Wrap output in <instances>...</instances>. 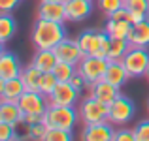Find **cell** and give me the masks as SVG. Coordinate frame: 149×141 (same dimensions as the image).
Listing matches in <instances>:
<instances>
[{"instance_id":"6da1fadb","label":"cell","mask_w":149,"mask_h":141,"mask_svg":"<svg viewBox=\"0 0 149 141\" xmlns=\"http://www.w3.org/2000/svg\"><path fill=\"white\" fill-rule=\"evenodd\" d=\"M30 38H32V44L36 49H55L66 38L64 23L47 21V19L38 17L32 26Z\"/></svg>"},{"instance_id":"7a4b0ae2","label":"cell","mask_w":149,"mask_h":141,"mask_svg":"<svg viewBox=\"0 0 149 141\" xmlns=\"http://www.w3.org/2000/svg\"><path fill=\"white\" fill-rule=\"evenodd\" d=\"M79 47L83 49L85 55H96V57H106L109 55V44L111 38L106 30H95L87 28L83 32H79V36L76 38Z\"/></svg>"},{"instance_id":"3957f363","label":"cell","mask_w":149,"mask_h":141,"mask_svg":"<svg viewBox=\"0 0 149 141\" xmlns=\"http://www.w3.org/2000/svg\"><path fill=\"white\" fill-rule=\"evenodd\" d=\"M77 120H79V111H76L74 105H47L44 113V122L55 128L74 130Z\"/></svg>"},{"instance_id":"277c9868","label":"cell","mask_w":149,"mask_h":141,"mask_svg":"<svg viewBox=\"0 0 149 141\" xmlns=\"http://www.w3.org/2000/svg\"><path fill=\"white\" fill-rule=\"evenodd\" d=\"M123 66L127 68L130 79L146 77L149 68V47H130L123 58Z\"/></svg>"},{"instance_id":"5b68a950","label":"cell","mask_w":149,"mask_h":141,"mask_svg":"<svg viewBox=\"0 0 149 141\" xmlns=\"http://www.w3.org/2000/svg\"><path fill=\"white\" fill-rule=\"evenodd\" d=\"M136 115V105L130 98L119 96L108 105V120L113 124V126H127Z\"/></svg>"},{"instance_id":"8992f818","label":"cell","mask_w":149,"mask_h":141,"mask_svg":"<svg viewBox=\"0 0 149 141\" xmlns=\"http://www.w3.org/2000/svg\"><path fill=\"white\" fill-rule=\"evenodd\" d=\"M77 111H79V120L83 124H95L108 120V104L100 102L95 96L83 98Z\"/></svg>"},{"instance_id":"52a82bcc","label":"cell","mask_w":149,"mask_h":141,"mask_svg":"<svg viewBox=\"0 0 149 141\" xmlns=\"http://www.w3.org/2000/svg\"><path fill=\"white\" fill-rule=\"evenodd\" d=\"M109 64V58L106 57H96V55H85L81 58V62L77 64V70L83 73V77L89 81V83L95 85L96 81L104 79L106 68Z\"/></svg>"},{"instance_id":"ba28073f","label":"cell","mask_w":149,"mask_h":141,"mask_svg":"<svg viewBox=\"0 0 149 141\" xmlns=\"http://www.w3.org/2000/svg\"><path fill=\"white\" fill-rule=\"evenodd\" d=\"M77 100H79V92L72 87L70 81H58L55 91L47 96L49 105H74L76 107Z\"/></svg>"},{"instance_id":"9c48e42d","label":"cell","mask_w":149,"mask_h":141,"mask_svg":"<svg viewBox=\"0 0 149 141\" xmlns=\"http://www.w3.org/2000/svg\"><path fill=\"white\" fill-rule=\"evenodd\" d=\"M53 51L58 60L68 62V64H74V66H77L81 62V58L85 57V53L79 47V44H77V40H72V38H64Z\"/></svg>"},{"instance_id":"30bf717a","label":"cell","mask_w":149,"mask_h":141,"mask_svg":"<svg viewBox=\"0 0 149 141\" xmlns=\"http://www.w3.org/2000/svg\"><path fill=\"white\" fill-rule=\"evenodd\" d=\"M17 104L23 109V113H38V115H44L49 102L40 91H25Z\"/></svg>"},{"instance_id":"8fae6325","label":"cell","mask_w":149,"mask_h":141,"mask_svg":"<svg viewBox=\"0 0 149 141\" xmlns=\"http://www.w3.org/2000/svg\"><path fill=\"white\" fill-rule=\"evenodd\" d=\"M115 128L109 120L104 122H95V124H85L83 132H81V139L85 141H109L113 139Z\"/></svg>"},{"instance_id":"7c38bea8","label":"cell","mask_w":149,"mask_h":141,"mask_svg":"<svg viewBox=\"0 0 149 141\" xmlns=\"http://www.w3.org/2000/svg\"><path fill=\"white\" fill-rule=\"evenodd\" d=\"M66 21H85L93 13V0H64Z\"/></svg>"},{"instance_id":"4fadbf2b","label":"cell","mask_w":149,"mask_h":141,"mask_svg":"<svg viewBox=\"0 0 149 141\" xmlns=\"http://www.w3.org/2000/svg\"><path fill=\"white\" fill-rule=\"evenodd\" d=\"M21 72L23 66L19 62V58L11 51H2V55H0V81L21 77Z\"/></svg>"},{"instance_id":"5bb4252c","label":"cell","mask_w":149,"mask_h":141,"mask_svg":"<svg viewBox=\"0 0 149 141\" xmlns=\"http://www.w3.org/2000/svg\"><path fill=\"white\" fill-rule=\"evenodd\" d=\"M25 83L21 81V77H13V79L0 81V100L6 102H19V98L25 92Z\"/></svg>"},{"instance_id":"9a60e30c","label":"cell","mask_w":149,"mask_h":141,"mask_svg":"<svg viewBox=\"0 0 149 141\" xmlns=\"http://www.w3.org/2000/svg\"><path fill=\"white\" fill-rule=\"evenodd\" d=\"M38 17L47 19V21H66V8L64 2H40L38 6Z\"/></svg>"},{"instance_id":"2e32d148","label":"cell","mask_w":149,"mask_h":141,"mask_svg":"<svg viewBox=\"0 0 149 141\" xmlns=\"http://www.w3.org/2000/svg\"><path fill=\"white\" fill-rule=\"evenodd\" d=\"M23 109L19 107L17 102H6V100H0V122H8V124H13V126H19L23 124Z\"/></svg>"},{"instance_id":"e0dca14e","label":"cell","mask_w":149,"mask_h":141,"mask_svg":"<svg viewBox=\"0 0 149 141\" xmlns=\"http://www.w3.org/2000/svg\"><path fill=\"white\" fill-rule=\"evenodd\" d=\"M119 94H121V92H119V87L111 85L109 81H106V79L96 81V83L91 87V96L98 98L100 102H104V104H108V105L111 104V102L115 100Z\"/></svg>"},{"instance_id":"ac0fdd59","label":"cell","mask_w":149,"mask_h":141,"mask_svg":"<svg viewBox=\"0 0 149 141\" xmlns=\"http://www.w3.org/2000/svg\"><path fill=\"white\" fill-rule=\"evenodd\" d=\"M104 79L121 88L128 79H130V75H128L127 68L123 66L121 60H109L108 68H106V73H104Z\"/></svg>"},{"instance_id":"d6986e66","label":"cell","mask_w":149,"mask_h":141,"mask_svg":"<svg viewBox=\"0 0 149 141\" xmlns=\"http://www.w3.org/2000/svg\"><path fill=\"white\" fill-rule=\"evenodd\" d=\"M130 47H149V21H140L134 23L128 34Z\"/></svg>"},{"instance_id":"ffe728a7","label":"cell","mask_w":149,"mask_h":141,"mask_svg":"<svg viewBox=\"0 0 149 141\" xmlns=\"http://www.w3.org/2000/svg\"><path fill=\"white\" fill-rule=\"evenodd\" d=\"M58 58L53 49H36V55L32 57V64L42 72H53Z\"/></svg>"},{"instance_id":"44dd1931","label":"cell","mask_w":149,"mask_h":141,"mask_svg":"<svg viewBox=\"0 0 149 141\" xmlns=\"http://www.w3.org/2000/svg\"><path fill=\"white\" fill-rule=\"evenodd\" d=\"M125 8L130 11V23H140L147 19L149 0H125Z\"/></svg>"},{"instance_id":"7402d4cb","label":"cell","mask_w":149,"mask_h":141,"mask_svg":"<svg viewBox=\"0 0 149 141\" xmlns=\"http://www.w3.org/2000/svg\"><path fill=\"white\" fill-rule=\"evenodd\" d=\"M130 28H132V23L130 21H119V19L108 17L104 30L109 34V38H128Z\"/></svg>"},{"instance_id":"603a6c76","label":"cell","mask_w":149,"mask_h":141,"mask_svg":"<svg viewBox=\"0 0 149 141\" xmlns=\"http://www.w3.org/2000/svg\"><path fill=\"white\" fill-rule=\"evenodd\" d=\"M15 32H17V21L8 11H2V15H0V41L8 44L15 36Z\"/></svg>"},{"instance_id":"cb8c5ba5","label":"cell","mask_w":149,"mask_h":141,"mask_svg":"<svg viewBox=\"0 0 149 141\" xmlns=\"http://www.w3.org/2000/svg\"><path fill=\"white\" fill-rule=\"evenodd\" d=\"M42 73H44V72H42V70H38L32 62H30L26 68H23L21 81L25 83V88H26V91H38V85H40Z\"/></svg>"},{"instance_id":"d4e9b609","label":"cell","mask_w":149,"mask_h":141,"mask_svg":"<svg viewBox=\"0 0 149 141\" xmlns=\"http://www.w3.org/2000/svg\"><path fill=\"white\" fill-rule=\"evenodd\" d=\"M130 49V41L128 38H111V44H109V60H121V58L127 55V51Z\"/></svg>"},{"instance_id":"484cf974","label":"cell","mask_w":149,"mask_h":141,"mask_svg":"<svg viewBox=\"0 0 149 141\" xmlns=\"http://www.w3.org/2000/svg\"><path fill=\"white\" fill-rule=\"evenodd\" d=\"M76 72H77V66L68 64V62H62V60H58L57 66L53 68V73H55V77H57L58 81H70Z\"/></svg>"},{"instance_id":"4316f807","label":"cell","mask_w":149,"mask_h":141,"mask_svg":"<svg viewBox=\"0 0 149 141\" xmlns=\"http://www.w3.org/2000/svg\"><path fill=\"white\" fill-rule=\"evenodd\" d=\"M57 85H58V79L55 77V73L53 72H44L42 73V79H40V85H38V91L47 98L49 94L55 91Z\"/></svg>"},{"instance_id":"83f0119b","label":"cell","mask_w":149,"mask_h":141,"mask_svg":"<svg viewBox=\"0 0 149 141\" xmlns=\"http://www.w3.org/2000/svg\"><path fill=\"white\" fill-rule=\"evenodd\" d=\"M45 134H47V124L45 122H36V124H29V126H26V134L23 135V138L42 141V139H45Z\"/></svg>"},{"instance_id":"f1b7e54d","label":"cell","mask_w":149,"mask_h":141,"mask_svg":"<svg viewBox=\"0 0 149 141\" xmlns=\"http://www.w3.org/2000/svg\"><path fill=\"white\" fill-rule=\"evenodd\" d=\"M74 134L72 130H64V128H55L47 126V134H45V141H72Z\"/></svg>"},{"instance_id":"f546056e","label":"cell","mask_w":149,"mask_h":141,"mask_svg":"<svg viewBox=\"0 0 149 141\" xmlns=\"http://www.w3.org/2000/svg\"><path fill=\"white\" fill-rule=\"evenodd\" d=\"M123 6H125V0H98V8L102 10V13L106 17H109L113 11H117Z\"/></svg>"},{"instance_id":"4dcf8cb0","label":"cell","mask_w":149,"mask_h":141,"mask_svg":"<svg viewBox=\"0 0 149 141\" xmlns=\"http://www.w3.org/2000/svg\"><path fill=\"white\" fill-rule=\"evenodd\" d=\"M70 83H72V87L76 88V91L79 92V94L83 92V91H87V88L91 91V87H93V83H89V81L85 79V77H83V73H81L79 70H77V72H76V73L72 75V79H70Z\"/></svg>"},{"instance_id":"1f68e13d","label":"cell","mask_w":149,"mask_h":141,"mask_svg":"<svg viewBox=\"0 0 149 141\" xmlns=\"http://www.w3.org/2000/svg\"><path fill=\"white\" fill-rule=\"evenodd\" d=\"M0 139H2V141H15V139H19L13 124L0 122Z\"/></svg>"},{"instance_id":"d6a6232c","label":"cell","mask_w":149,"mask_h":141,"mask_svg":"<svg viewBox=\"0 0 149 141\" xmlns=\"http://www.w3.org/2000/svg\"><path fill=\"white\" fill-rule=\"evenodd\" d=\"M136 141H149V119H143L134 128Z\"/></svg>"},{"instance_id":"836d02e7","label":"cell","mask_w":149,"mask_h":141,"mask_svg":"<svg viewBox=\"0 0 149 141\" xmlns=\"http://www.w3.org/2000/svg\"><path fill=\"white\" fill-rule=\"evenodd\" d=\"M115 141H136V134L134 128H117L115 134H113Z\"/></svg>"},{"instance_id":"e575fe53","label":"cell","mask_w":149,"mask_h":141,"mask_svg":"<svg viewBox=\"0 0 149 141\" xmlns=\"http://www.w3.org/2000/svg\"><path fill=\"white\" fill-rule=\"evenodd\" d=\"M36 122H44V115H38V113H25V117H23V124H25V126L36 124Z\"/></svg>"},{"instance_id":"d590c367","label":"cell","mask_w":149,"mask_h":141,"mask_svg":"<svg viewBox=\"0 0 149 141\" xmlns=\"http://www.w3.org/2000/svg\"><path fill=\"white\" fill-rule=\"evenodd\" d=\"M19 2H21V0H0V10L10 13V11H13L15 8L19 6Z\"/></svg>"},{"instance_id":"8d00e7d4","label":"cell","mask_w":149,"mask_h":141,"mask_svg":"<svg viewBox=\"0 0 149 141\" xmlns=\"http://www.w3.org/2000/svg\"><path fill=\"white\" fill-rule=\"evenodd\" d=\"M40 2H64V0H40Z\"/></svg>"},{"instance_id":"74e56055","label":"cell","mask_w":149,"mask_h":141,"mask_svg":"<svg viewBox=\"0 0 149 141\" xmlns=\"http://www.w3.org/2000/svg\"><path fill=\"white\" fill-rule=\"evenodd\" d=\"M146 79L149 81V68H147V73H146Z\"/></svg>"},{"instance_id":"f35d334b","label":"cell","mask_w":149,"mask_h":141,"mask_svg":"<svg viewBox=\"0 0 149 141\" xmlns=\"http://www.w3.org/2000/svg\"><path fill=\"white\" fill-rule=\"evenodd\" d=\"M147 111H149V98H147Z\"/></svg>"},{"instance_id":"ab89813d","label":"cell","mask_w":149,"mask_h":141,"mask_svg":"<svg viewBox=\"0 0 149 141\" xmlns=\"http://www.w3.org/2000/svg\"><path fill=\"white\" fill-rule=\"evenodd\" d=\"M147 21H149V10H147Z\"/></svg>"}]
</instances>
